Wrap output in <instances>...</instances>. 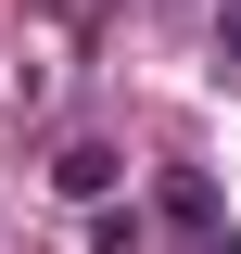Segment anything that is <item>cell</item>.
Listing matches in <instances>:
<instances>
[{
  "instance_id": "cell-4",
  "label": "cell",
  "mask_w": 241,
  "mask_h": 254,
  "mask_svg": "<svg viewBox=\"0 0 241 254\" xmlns=\"http://www.w3.org/2000/svg\"><path fill=\"white\" fill-rule=\"evenodd\" d=\"M216 64H229V76H241V0H229V13H216Z\"/></svg>"
},
{
  "instance_id": "cell-1",
  "label": "cell",
  "mask_w": 241,
  "mask_h": 254,
  "mask_svg": "<svg viewBox=\"0 0 241 254\" xmlns=\"http://www.w3.org/2000/svg\"><path fill=\"white\" fill-rule=\"evenodd\" d=\"M51 190H63V203H102V190H115V153H102V140H63V153H51Z\"/></svg>"
},
{
  "instance_id": "cell-5",
  "label": "cell",
  "mask_w": 241,
  "mask_h": 254,
  "mask_svg": "<svg viewBox=\"0 0 241 254\" xmlns=\"http://www.w3.org/2000/svg\"><path fill=\"white\" fill-rule=\"evenodd\" d=\"M63 13H76V0H63Z\"/></svg>"
},
{
  "instance_id": "cell-3",
  "label": "cell",
  "mask_w": 241,
  "mask_h": 254,
  "mask_svg": "<svg viewBox=\"0 0 241 254\" xmlns=\"http://www.w3.org/2000/svg\"><path fill=\"white\" fill-rule=\"evenodd\" d=\"M102 254H152V229L140 216H102Z\"/></svg>"
},
{
  "instance_id": "cell-2",
  "label": "cell",
  "mask_w": 241,
  "mask_h": 254,
  "mask_svg": "<svg viewBox=\"0 0 241 254\" xmlns=\"http://www.w3.org/2000/svg\"><path fill=\"white\" fill-rule=\"evenodd\" d=\"M165 216H178V229H190V242H203V254H216V190H203V178H165Z\"/></svg>"
}]
</instances>
